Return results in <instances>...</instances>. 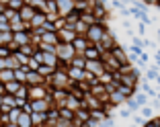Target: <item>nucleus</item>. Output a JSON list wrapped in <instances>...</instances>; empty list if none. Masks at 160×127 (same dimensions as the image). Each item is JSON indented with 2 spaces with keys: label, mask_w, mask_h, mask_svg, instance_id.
Listing matches in <instances>:
<instances>
[{
  "label": "nucleus",
  "mask_w": 160,
  "mask_h": 127,
  "mask_svg": "<svg viewBox=\"0 0 160 127\" xmlns=\"http://www.w3.org/2000/svg\"><path fill=\"white\" fill-rule=\"evenodd\" d=\"M105 33H107V27H105V23H103V21H97V23L88 25V29H86L84 37L88 39L90 43H99L101 39H103Z\"/></svg>",
  "instance_id": "obj_1"
},
{
  "label": "nucleus",
  "mask_w": 160,
  "mask_h": 127,
  "mask_svg": "<svg viewBox=\"0 0 160 127\" xmlns=\"http://www.w3.org/2000/svg\"><path fill=\"white\" fill-rule=\"evenodd\" d=\"M58 4V14L60 17H68L70 12L76 10V0H56Z\"/></svg>",
  "instance_id": "obj_2"
},
{
  "label": "nucleus",
  "mask_w": 160,
  "mask_h": 127,
  "mask_svg": "<svg viewBox=\"0 0 160 127\" xmlns=\"http://www.w3.org/2000/svg\"><path fill=\"white\" fill-rule=\"evenodd\" d=\"M76 31L74 27H70V25H64L62 29H58V37H60V41H66V43H72L76 39Z\"/></svg>",
  "instance_id": "obj_3"
},
{
  "label": "nucleus",
  "mask_w": 160,
  "mask_h": 127,
  "mask_svg": "<svg viewBox=\"0 0 160 127\" xmlns=\"http://www.w3.org/2000/svg\"><path fill=\"white\" fill-rule=\"evenodd\" d=\"M86 70L90 72V74H94V76H99V74H103L105 72V64H103V57H99V60H86Z\"/></svg>",
  "instance_id": "obj_4"
},
{
  "label": "nucleus",
  "mask_w": 160,
  "mask_h": 127,
  "mask_svg": "<svg viewBox=\"0 0 160 127\" xmlns=\"http://www.w3.org/2000/svg\"><path fill=\"white\" fill-rule=\"evenodd\" d=\"M45 78H43L41 74H39L37 70H27V80H25V84H45Z\"/></svg>",
  "instance_id": "obj_5"
},
{
  "label": "nucleus",
  "mask_w": 160,
  "mask_h": 127,
  "mask_svg": "<svg viewBox=\"0 0 160 127\" xmlns=\"http://www.w3.org/2000/svg\"><path fill=\"white\" fill-rule=\"evenodd\" d=\"M72 45H74L76 53H84V51H86V47L90 45V41L84 37V35H76V39L72 41Z\"/></svg>",
  "instance_id": "obj_6"
},
{
  "label": "nucleus",
  "mask_w": 160,
  "mask_h": 127,
  "mask_svg": "<svg viewBox=\"0 0 160 127\" xmlns=\"http://www.w3.org/2000/svg\"><path fill=\"white\" fill-rule=\"evenodd\" d=\"M17 127H33V117H31V111H21L19 119H17Z\"/></svg>",
  "instance_id": "obj_7"
},
{
  "label": "nucleus",
  "mask_w": 160,
  "mask_h": 127,
  "mask_svg": "<svg viewBox=\"0 0 160 127\" xmlns=\"http://www.w3.org/2000/svg\"><path fill=\"white\" fill-rule=\"evenodd\" d=\"M35 12H37V8H33L31 4H25L23 8L19 10V17H21V21H25V23L29 25V21L33 19V14H35Z\"/></svg>",
  "instance_id": "obj_8"
},
{
  "label": "nucleus",
  "mask_w": 160,
  "mask_h": 127,
  "mask_svg": "<svg viewBox=\"0 0 160 127\" xmlns=\"http://www.w3.org/2000/svg\"><path fill=\"white\" fill-rule=\"evenodd\" d=\"M21 84H23V82H19V80H10V82H6V84H4V92L17 94V92H19V88H21Z\"/></svg>",
  "instance_id": "obj_9"
},
{
  "label": "nucleus",
  "mask_w": 160,
  "mask_h": 127,
  "mask_svg": "<svg viewBox=\"0 0 160 127\" xmlns=\"http://www.w3.org/2000/svg\"><path fill=\"white\" fill-rule=\"evenodd\" d=\"M0 80L4 82H10V80H14V70L12 68H2V70H0Z\"/></svg>",
  "instance_id": "obj_10"
},
{
  "label": "nucleus",
  "mask_w": 160,
  "mask_h": 127,
  "mask_svg": "<svg viewBox=\"0 0 160 127\" xmlns=\"http://www.w3.org/2000/svg\"><path fill=\"white\" fill-rule=\"evenodd\" d=\"M146 80L148 82H156V78L160 76V72H158V66H154V68H146Z\"/></svg>",
  "instance_id": "obj_11"
},
{
  "label": "nucleus",
  "mask_w": 160,
  "mask_h": 127,
  "mask_svg": "<svg viewBox=\"0 0 160 127\" xmlns=\"http://www.w3.org/2000/svg\"><path fill=\"white\" fill-rule=\"evenodd\" d=\"M138 86H140V90H144V92H146L148 96H150V99H156V94H158V92H156V90L152 88L150 84H148V80H146V82H140Z\"/></svg>",
  "instance_id": "obj_12"
},
{
  "label": "nucleus",
  "mask_w": 160,
  "mask_h": 127,
  "mask_svg": "<svg viewBox=\"0 0 160 127\" xmlns=\"http://www.w3.org/2000/svg\"><path fill=\"white\" fill-rule=\"evenodd\" d=\"M133 99L138 100V105H148V100H150V96H148L146 92H144V90H140V92H133Z\"/></svg>",
  "instance_id": "obj_13"
},
{
  "label": "nucleus",
  "mask_w": 160,
  "mask_h": 127,
  "mask_svg": "<svg viewBox=\"0 0 160 127\" xmlns=\"http://www.w3.org/2000/svg\"><path fill=\"white\" fill-rule=\"evenodd\" d=\"M86 29H88V25H86L82 19H78V21L74 23V31H76L78 35H84V33H86Z\"/></svg>",
  "instance_id": "obj_14"
},
{
  "label": "nucleus",
  "mask_w": 160,
  "mask_h": 127,
  "mask_svg": "<svg viewBox=\"0 0 160 127\" xmlns=\"http://www.w3.org/2000/svg\"><path fill=\"white\" fill-rule=\"evenodd\" d=\"M140 113H142V117H144V119H150V117H152V113H154V107L142 105V107H140Z\"/></svg>",
  "instance_id": "obj_15"
},
{
  "label": "nucleus",
  "mask_w": 160,
  "mask_h": 127,
  "mask_svg": "<svg viewBox=\"0 0 160 127\" xmlns=\"http://www.w3.org/2000/svg\"><path fill=\"white\" fill-rule=\"evenodd\" d=\"M138 35H140V37H146V23H138Z\"/></svg>",
  "instance_id": "obj_16"
},
{
  "label": "nucleus",
  "mask_w": 160,
  "mask_h": 127,
  "mask_svg": "<svg viewBox=\"0 0 160 127\" xmlns=\"http://www.w3.org/2000/svg\"><path fill=\"white\" fill-rule=\"evenodd\" d=\"M127 51H133V53H138V56H140V53L144 51V47H140V45H133V43H132V45L127 47Z\"/></svg>",
  "instance_id": "obj_17"
},
{
  "label": "nucleus",
  "mask_w": 160,
  "mask_h": 127,
  "mask_svg": "<svg viewBox=\"0 0 160 127\" xmlns=\"http://www.w3.org/2000/svg\"><path fill=\"white\" fill-rule=\"evenodd\" d=\"M119 117H121V119H127V117H132V111H129V109H123V111H119Z\"/></svg>",
  "instance_id": "obj_18"
},
{
  "label": "nucleus",
  "mask_w": 160,
  "mask_h": 127,
  "mask_svg": "<svg viewBox=\"0 0 160 127\" xmlns=\"http://www.w3.org/2000/svg\"><path fill=\"white\" fill-rule=\"evenodd\" d=\"M111 4H113V8H117V10L125 8V2H121V0H113V2H111Z\"/></svg>",
  "instance_id": "obj_19"
},
{
  "label": "nucleus",
  "mask_w": 160,
  "mask_h": 127,
  "mask_svg": "<svg viewBox=\"0 0 160 127\" xmlns=\"http://www.w3.org/2000/svg\"><path fill=\"white\" fill-rule=\"evenodd\" d=\"M0 94H4V82L0 80Z\"/></svg>",
  "instance_id": "obj_20"
},
{
  "label": "nucleus",
  "mask_w": 160,
  "mask_h": 127,
  "mask_svg": "<svg viewBox=\"0 0 160 127\" xmlns=\"http://www.w3.org/2000/svg\"><path fill=\"white\" fill-rule=\"evenodd\" d=\"M156 99H158V100H160V92H158V94H156Z\"/></svg>",
  "instance_id": "obj_21"
},
{
  "label": "nucleus",
  "mask_w": 160,
  "mask_h": 127,
  "mask_svg": "<svg viewBox=\"0 0 160 127\" xmlns=\"http://www.w3.org/2000/svg\"><path fill=\"white\" fill-rule=\"evenodd\" d=\"M97 2H105V0H97Z\"/></svg>",
  "instance_id": "obj_22"
},
{
  "label": "nucleus",
  "mask_w": 160,
  "mask_h": 127,
  "mask_svg": "<svg viewBox=\"0 0 160 127\" xmlns=\"http://www.w3.org/2000/svg\"><path fill=\"white\" fill-rule=\"evenodd\" d=\"M158 2H160V0H158Z\"/></svg>",
  "instance_id": "obj_23"
}]
</instances>
